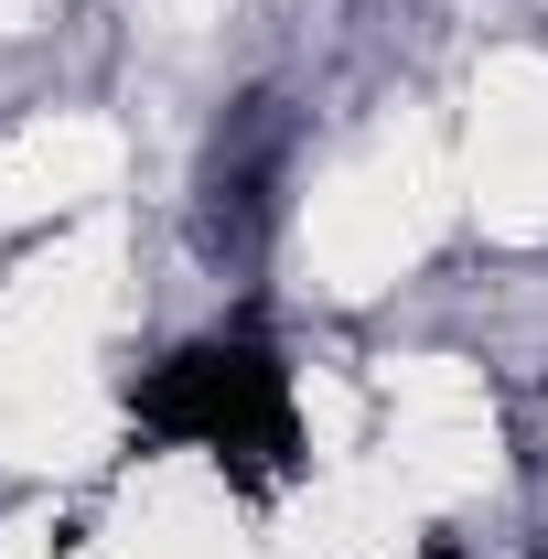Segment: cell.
Returning a JSON list of instances; mask_svg holds the SVG:
<instances>
[{
	"mask_svg": "<svg viewBox=\"0 0 548 559\" xmlns=\"http://www.w3.org/2000/svg\"><path fill=\"white\" fill-rule=\"evenodd\" d=\"M419 559H474V549H419Z\"/></svg>",
	"mask_w": 548,
	"mask_h": 559,
	"instance_id": "7a4b0ae2",
	"label": "cell"
},
{
	"mask_svg": "<svg viewBox=\"0 0 548 559\" xmlns=\"http://www.w3.org/2000/svg\"><path fill=\"white\" fill-rule=\"evenodd\" d=\"M130 419H140V430H162V441L215 452V463H226V474H248V485L290 474V452H301L290 366H279L259 334H205V345L162 355V366L130 388Z\"/></svg>",
	"mask_w": 548,
	"mask_h": 559,
	"instance_id": "6da1fadb",
	"label": "cell"
}]
</instances>
